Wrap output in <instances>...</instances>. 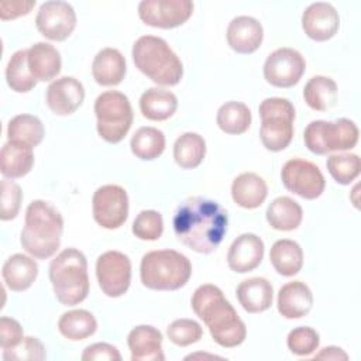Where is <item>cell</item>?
Here are the masks:
<instances>
[{
	"instance_id": "obj_1",
	"label": "cell",
	"mask_w": 361,
	"mask_h": 361,
	"mask_svg": "<svg viewBox=\"0 0 361 361\" xmlns=\"http://www.w3.org/2000/svg\"><path fill=\"white\" fill-rule=\"evenodd\" d=\"M176 238L199 254L213 252L227 233V212L214 200L195 196L183 200L173 214Z\"/></svg>"
},
{
	"instance_id": "obj_2",
	"label": "cell",
	"mask_w": 361,
	"mask_h": 361,
	"mask_svg": "<svg viewBox=\"0 0 361 361\" xmlns=\"http://www.w3.org/2000/svg\"><path fill=\"white\" fill-rule=\"evenodd\" d=\"M193 312L207 326L212 338L224 348H234L247 337V327L220 288L200 285L190 299Z\"/></svg>"
},
{
	"instance_id": "obj_3",
	"label": "cell",
	"mask_w": 361,
	"mask_h": 361,
	"mask_svg": "<svg viewBox=\"0 0 361 361\" xmlns=\"http://www.w3.org/2000/svg\"><path fill=\"white\" fill-rule=\"evenodd\" d=\"M62 233L63 219L51 203L32 200L28 204L20 243L31 257L51 258L61 245Z\"/></svg>"
},
{
	"instance_id": "obj_4",
	"label": "cell",
	"mask_w": 361,
	"mask_h": 361,
	"mask_svg": "<svg viewBox=\"0 0 361 361\" xmlns=\"http://www.w3.org/2000/svg\"><path fill=\"white\" fill-rule=\"evenodd\" d=\"M135 68L154 83L175 86L183 76V65L169 44L155 35H142L133 45Z\"/></svg>"
},
{
	"instance_id": "obj_5",
	"label": "cell",
	"mask_w": 361,
	"mask_h": 361,
	"mask_svg": "<svg viewBox=\"0 0 361 361\" xmlns=\"http://www.w3.org/2000/svg\"><path fill=\"white\" fill-rule=\"evenodd\" d=\"M49 281L55 298L65 306H75L89 295L87 259L76 248H65L49 264Z\"/></svg>"
},
{
	"instance_id": "obj_6",
	"label": "cell",
	"mask_w": 361,
	"mask_h": 361,
	"mask_svg": "<svg viewBox=\"0 0 361 361\" xmlns=\"http://www.w3.org/2000/svg\"><path fill=\"white\" fill-rule=\"evenodd\" d=\"M192 275L189 258L175 250H155L147 252L140 265V278L152 290H178Z\"/></svg>"
},
{
	"instance_id": "obj_7",
	"label": "cell",
	"mask_w": 361,
	"mask_h": 361,
	"mask_svg": "<svg viewBox=\"0 0 361 361\" xmlns=\"http://www.w3.org/2000/svg\"><path fill=\"white\" fill-rule=\"evenodd\" d=\"M261 128L259 138L262 145L272 152L285 149L293 138L295 107L285 97H268L259 107Z\"/></svg>"
},
{
	"instance_id": "obj_8",
	"label": "cell",
	"mask_w": 361,
	"mask_h": 361,
	"mask_svg": "<svg viewBox=\"0 0 361 361\" xmlns=\"http://www.w3.org/2000/svg\"><path fill=\"white\" fill-rule=\"evenodd\" d=\"M94 114L97 134L109 144L123 141L134 120L128 97L118 90H107L99 94L94 102Z\"/></svg>"
},
{
	"instance_id": "obj_9",
	"label": "cell",
	"mask_w": 361,
	"mask_h": 361,
	"mask_svg": "<svg viewBox=\"0 0 361 361\" xmlns=\"http://www.w3.org/2000/svg\"><path fill=\"white\" fill-rule=\"evenodd\" d=\"M358 127L348 118L336 121L314 120L307 124L303 141L307 149L316 155H327L334 151H347L358 142Z\"/></svg>"
},
{
	"instance_id": "obj_10",
	"label": "cell",
	"mask_w": 361,
	"mask_h": 361,
	"mask_svg": "<svg viewBox=\"0 0 361 361\" xmlns=\"http://www.w3.org/2000/svg\"><path fill=\"white\" fill-rule=\"evenodd\" d=\"M281 179L289 192L307 200L322 196L326 188V180L320 168L302 158H293L285 162L281 171Z\"/></svg>"
},
{
	"instance_id": "obj_11",
	"label": "cell",
	"mask_w": 361,
	"mask_h": 361,
	"mask_svg": "<svg viewBox=\"0 0 361 361\" xmlns=\"http://www.w3.org/2000/svg\"><path fill=\"white\" fill-rule=\"evenodd\" d=\"M94 221L107 230L121 227L128 217V196L120 185H103L92 197Z\"/></svg>"
},
{
	"instance_id": "obj_12",
	"label": "cell",
	"mask_w": 361,
	"mask_h": 361,
	"mask_svg": "<svg viewBox=\"0 0 361 361\" xmlns=\"http://www.w3.org/2000/svg\"><path fill=\"white\" fill-rule=\"evenodd\" d=\"M96 276L106 296L120 298L131 283V261L124 252L106 251L96 261Z\"/></svg>"
},
{
	"instance_id": "obj_13",
	"label": "cell",
	"mask_w": 361,
	"mask_h": 361,
	"mask_svg": "<svg viewBox=\"0 0 361 361\" xmlns=\"http://www.w3.org/2000/svg\"><path fill=\"white\" fill-rule=\"evenodd\" d=\"M306 62L302 54L293 48H278L271 52L264 63L265 80L281 89L295 86L303 76Z\"/></svg>"
},
{
	"instance_id": "obj_14",
	"label": "cell",
	"mask_w": 361,
	"mask_h": 361,
	"mask_svg": "<svg viewBox=\"0 0 361 361\" xmlns=\"http://www.w3.org/2000/svg\"><path fill=\"white\" fill-rule=\"evenodd\" d=\"M193 13L190 0H142L138 4L141 21L154 28L171 30L185 24Z\"/></svg>"
},
{
	"instance_id": "obj_15",
	"label": "cell",
	"mask_w": 361,
	"mask_h": 361,
	"mask_svg": "<svg viewBox=\"0 0 361 361\" xmlns=\"http://www.w3.org/2000/svg\"><path fill=\"white\" fill-rule=\"evenodd\" d=\"M35 25L45 38L65 41L76 27V13L66 1L49 0L39 6Z\"/></svg>"
},
{
	"instance_id": "obj_16",
	"label": "cell",
	"mask_w": 361,
	"mask_h": 361,
	"mask_svg": "<svg viewBox=\"0 0 361 361\" xmlns=\"http://www.w3.org/2000/svg\"><path fill=\"white\" fill-rule=\"evenodd\" d=\"M338 13L330 3H312L302 14V28L313 41L323 42L333 38L338 31Z\"/></svg>"
},
{
	"instance_id": "obj_17",
	"label": "cell",
	"mask_w": 361,
	"mask_h": 361,
	"mask_svg": "<svg viewBox=\"0 0 361 361\" xmlns=\"http://www.w3.org/2000/svg\"><path fill=\"white\" fill-rule=\"evenodd\" d=\"M85 100V87L73 76H62L47 89V106L56 116L75 113Z\"/></svg>"
},
{
	"instance_id": "obj_18",
	"label": "cell",
	"mask_w": 361,
	"mask_h": 361,
	"mask_svg": "<svg viewBox=\"0 0 361 361\" xmlns=\"http://www.w3.org/2000/svg\"><path fill=\"white\" fill-rule=\"evenodd\" d=\"M264 258V241L252 233L238 235L227 252L228 268L237 274L254 271Z\"/></svg>"
},
{
	"instance_id": "obj_19",
	"label": "cell",
	"mask_w": 361,
	"mask_h": 361,
	"mask_svg": "<svg viewBox=\"0 0 361 361\" xmlns=\"http://www.w3.org/2000/svg\"><path fill=\"white\" fill-rule=\"evenodd\" d=\"M227 42L237 54L255 52L264 38V28L261 23L250 16L234 17L227 27Z\"/></svg>"
},
{
	"instance_id": "obj_20",
	"label": "cell",
	"mask_w": 361,
	"mask_h": 361,
	"mask_svg": "<svg viewBox=\"0 0 361 361\" xmlns=\"http://www.w3.org/2000/svg\"><path fill=\"white\" fill-rule=\"evenodd\" d=\"M131 351V361H164L162 334L158 329L148 324L135 326L127 337Z\"/></svg>"
},
{
	"instance_id": "obj_21",
	"label": "cell",
	"mask_w": 361,
	"mask_h": 361,
	"mask_svg": "<svg viewBox=\"0 0 361 361\" xmlns=\"http://www.w3.org/2000/svg\"><path fill=\"white\" fill-rule=\"evenodd\" d=\"M276 306L282 317L300 319L312 310L313 293L302 281L288 282L278 292Z\"/></svg>"
},
{
	"instance_id": "obj_22",
	"label": "cell",
	"mask_w": 361,
	"mask_h": 361,
	"mask_svg": "<svg viewBox=\"0 0 361 361\" xmlns=\"http://www.w3.org/2000/svg\"><path fill=\"white\" fill-rule=\"evenodd\" d=\"M27 61L31 75L41 82L55 79L62 68L59 51L48 42H37L27 49Z\"/></svg>"
},
{
	"instance_id": "obj_23",
	"label": "cell",
	"mask_w": 361,
	"mask_h": 361,
	"mask_svg": "<svg viewBox=\"0 0 361 361\" xmlns=\"http://www.w3.org/2000/svg\"><path fill=\"white\" fill-rule=\"evenodd\" d=\"M6 286L14 292L28 289L38 276V264L34 257L25 254H14L6 259L1 269Z\"/></svg>"
},
{
	"instance_id": "obj_24",
	"label": "cell",
	"mask_w": 361,
	"mask_h": 361,
	"mask_svg": "<svg viewBox=\"0 0 361 361\" xmlns=\"http://www.w3.org/2000/svg\"><path fill=\"white\" fill-rule=\"evenodd\" d=\"M127 72L123 54L116 48L100 49L92 63V75L102 86H116L121 83Z\"/></svg>"
},
{
	"instance_id": "obj_25",
	"label": "cell",
	"mask_w": 361,
	"mask_h": 361,
	"mask_svg": "<svg viewBox=\"0 0 361 361\" xmlns=\"http://www.w3.org/2000/svg\"><path fill=\"white\" fill-rule=\"evenodd\" d=\"M268 195V186L265 180L254 173H240L231 183V197L234 203L243 209L259 207Z\"/></svg>"
},
{
	"instance_id": "obj_26",
	"label": "cell",
	"mask_w": 361,
	"mask_h": 361,
	"mask_svg": "<svg viewBox=\"0 0 361 361\" xmlns=\"http://www.w3.org/2000/svg\"><path fill=\"white\" fill-rule=\"evenodd\" d=\"M235 295L245 312L261 313L271 307L274 299V288L265 278L254 276L243 281L237 286Z\"/></svg>"
},
{
	"instance_id": "obj_27",
	"label": "cell",
	"mask_w": 361,
	"mask_h": 361,
	"mask_svg": "<svg viewBox=\"0 0 361 361\" xmlns=\"http://www.w3.org/2000/svg\"><path fill=\"white\" fill-rule=\"evenodd\" d=\"M178 109L176 96L162 87L147 89L140 97V110L151 121H164L175 114Z\"/></svg>"
},
{
	"instance_id": "obj_28",
	"label": "cell",
	"mask_w": 361,
	"mask_h": 361,
	"mask_svg": "<svg viewBox=\"0 0 361 361\" xmlns=\"http://www.w3.org/2000/svg\"><path fill=\"white\" fill-rule=\"evenodd\" d=\"M265 217L272 228L279 231H292L300 226L303 210L292 197L279 196L269 203Z\"/></svg>"
},
{
	"instance_id": "obj_29",
	"label": "cell",
	"mask_w": 361,
	"mask_h": 361,
	"mask_svg": "<svg viewBox=\"0 0 361 361\" xmlns=\"http://www.w3.org/2000/svg\"><path fill=\"white\" fill-rule=\"evenodd\" d=\"M269 259L279 275L293 276L303 267V250L296 241L282 238L272 244Z\"/></svg>"
},
{
	"instance_id": "obj_30",
	"label": "cell",
	"mask_w": 361,
	"mask_h": 361,
	"mask_svg": "<svg viewBox=\"0 0 361 361\" xmlns=\"http://www.w3.org/2000/svg\"><path fill=\"white\" fill-rule=\"evenodd\" d=\"M34 166L32 148L6 142L0 151V171L6 179L25 176Z\"/></svg>"
},
{
	"instance_id": "obj_31",
	"label": "cell",
	"mask_w": 361,
	"mask_h": 361,
	"mask_svg": "<svg viewBox=\"0 0 361 361\" xmlns=\"http://www.w3.org/2000/svg\"><path fill=\"white\" fill-rule=\"evenodd\" d=\"M45 130L41 120L32 114H18L8 121L7 138L10 142L35 148L41 144Z\"/></svg>"
},
{
	"instance_id": "obj_32",
	"label": "cell",
	"mask_w": 361,
	"mask_h": 361,
	"mask_svg": "<svg viewBox=\"0 0 361 361\" xmlns=\"http://www.w3.org/2000/svg\"><path fill=\"white\" fill-rule=\"evenodd\" d=\"M337 83L327 76H313L307 80L303 89L306 104L316 111H327L337 102Z\"/></svg>"
},
{
	"instance_id": "obj_33",
	"label": "cell",
	"mask_w": 361,
	"mask_h": 361,
	"mask_svg": "<svg viewBox=\"0 0 361 361\" xmlns=\"http://www.w3.org/2000/svg\"><path fill=\"white\" fill-rule=\"evenodd\" d=\"M206 155V141L197 133H185L173 144L175 162L182 169L197 168Z\"/></svg>"
},
{
	"instance_id": "obj_34",
	"label": "cell",
	"mask_w": 361,
	"mask_h": 361,
	"mask_svg": "<svg viewBox=\"0 0 361 361\" xmlns=\"http://www.w3.org/2000/svg\"><path fill=\"white\" fill-rule=\"evenodd\" d=\"M58 330L65 338L79 341L94 334L97 330V322L89 310H69L61 316L58 322Z\"/></svg>"
},
{
	"instance_id": "obj_35",
	"label": "cell",
	"mask_w": 361,
	"mask_h": 361,
	"mask_svg": "<svg viewBox=\"0 0 361 361\" xmlns=\"http://www.w3.org/2000/svg\"><path fill=\"white\" fill-rule=\"evenodd\" d=\"M252 121L251 110L241 102H227L217 110L216 123L226 134L238 135L245 133Z\"/></svg>"
},
{
	"instance_id": "obj_36",
	"label": "cell",
	"mask_w": 361,
	"mask_h": 361,
	"mask_svg": "<svg viewBox=\"0 0 361 361\" xmlns=\"http://www.w3.org/2000/svg\"><path fill=\"white\" fill-rule=\"evenodd\" d=\"M130 147L137 158L152 161L162 155L165 149V135L155 127H140L133 134Z\"/></svg>"
},
{
	"instance_id": "obj_37",
	"label": "cell",
	"mask_w": 361,
	"mask_h": 361,
	"mask_svg": "<svg viewBox=\"0 0 361 361\" xmlns=\"http://www.w3.org/2000/svg\"><path fill=\"white\" fill-rule=\"evenodd\" d=\"M6 80L11 90L27 93L37 86V79L31 75L27 61V49H18L11 55L6 68Z\"/></svg>"
},
{
	"instance_id": "obj_38",
	"label": "cell",
	"mask_w": 361,
	"mask_h": 361,
	"mask_svg": "<svg viewBox=\"0 0 361 361\" xmlns=\"http://www.w3.org/2000/svg\"><path fill=\"white\" fill-rule=\"evenodd\" d=\"M326 166L337 183L350 185L360 175L361 159L357 154H333L327 158Z\"/></svg>"
},
{
	"instance_id": "obj_39",
	"label": "cell",
	"mask_w": 361,
	"mask_h": 361,
	"mask_svg": "<svg viewBox=\"0 0 361 361\" xmlns=\"http://www.w3.org/2000/svg\"><path fill=\"white\" fill-rule=\"evenodd\" d=\"M133 234L144 241H155L164 233V220L157 210H142L133 221Z\"/></svg>"
},
{
	"instance_id": "obj_40",
	"label": "cell",
	"mask_w": 361,
	"mask_h": 361,
	"mask_svg": "<svg viewBox=\"0 0 361 361\" xmlns=\"http://www.w3.org/2000/svg\"><path fill=\"white\" fill-rule=\"evenodd\" d=\"M288 348L295 355H310L313 354L320 344L319 333L307 326H300L289 331L286 337Z\"/></svg>"
},
{
	"instance_id": "obj_41",
	"label": "cell",
	"mask_w": 361,
	"mask_h": 361,
	"mask_svg": "<svg viewBox=\"0 0 361 361\" xmlns=\"http://www.w3.org/2000/svg\"><path fill=\"white\" fill-rule=\"evenodd\" d=\"M168 338L179 347L197 343L203 336L202 326L192 319H176L166 329Z\"/></svg>"
},
{
	"instance_id": "obj_42",
	"label": "cell",
	"mask_w": 361,
	"mask_h": 361,
	"mask_svg": "<svg viewBox=\"0 0 361 361\" xmlns=\"http://www.w3.org/2000/svg\"><path fill=\"white\" fill-rule=\"evenodd\" d=\"M47 353L44 344L37 337H24L23 341L14 348L3 350V360L6 361H24L34 360L41 361L45 360Z\"/></svg>"
},
{
	"instance_id": "obj_43",
	"label": "cell",
	"mask_w": 361,
	"mask_h": 361,
	"mask_svg": "<svg viewBox=\"0 0 361 361\" xmlns=\"http://www.w3.org/2000/svg\"><path fill=\"white\" fill-rule=\"evenodd\" d=\"M23 200L21 188L13 179L1 180V213L0 219L8 221L17 217Z\"/></svg>"
},
{
	"instance_id": "obj_44",
	"label": "cell",
	"mask_w": 361,
	"mask_h": 361,
	"mask_svg": "<svg viewBox=\"0 0 361 361\" xmlns=\"http://www.w3.org/2000/svg\"><path fill=\"white\" fill-rule=\"evenodd\" d=\"M24 338L21 324L11 317L3 316L0 319V347L3 350L14 348Z\"/></svg>"
},
{
	"instance_id": "obj_45",
	"label": "cell",
	"mask_w": 361,
	"mask_h": 361,
	"mask_svg": "<svg viewBox=\"0 0 361 361\" xmlns=\"http://www.w3.org/2000/svg\"><path fill=\"white\" fill-rule=\"evenodd\" d=\"M83 361H120L121 354L109 343H94L87 345L82 354Z\"/></svg>"
},
{
	"instance_id": "obj_46",
	"label": "cell",
	"mask_w": 361,
	"mask_h": 361,
	"mask_svg": "<svg viewBox=\"0 0 361 361\" xmlns=\"http://www.w3.org/2000/svg\"><path fill=\"white\" fill-rule=\"evenodd\" d=\"M35 6V0H3L0 1V18L3 21L27 16Z\"/></svg>"
},
{
	"instance_id": "obj_47",
	"label": "cell",
	"mask_w": 361,
	"mask_h": 361,
	"mask_svg": "<svg viewBox=\"0 0 361 361\" xmlns=\"http://www.w3.org/2000/svg\"><path fill=\"white\" fill-rule=\"evenodd\" d=\"M316 360H348V355L344 350H341L340 347H336V345H329V347H324L322 348L316 355H314Z\"/></svg>"
},
{
	"instance_id": "obj_48",
	"label": "cell",
	"mask_w": 361,
	"mask_h": 361,
	"mask_svg": "<svg viewBox=\"0 0 361 361\" xmlns=\"http://www.w3.org/2000/svg\"><path fill=\"white\" fill-rule=\"evenodd\" d=\"M221 358V357H217V355H209V354H202V353H196V354H190V355H186L185 360H193V358Z\"/></svg>"
}]
</instances>
